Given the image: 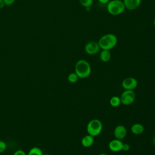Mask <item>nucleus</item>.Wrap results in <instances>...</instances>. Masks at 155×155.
Instances as JSON below:
<instances>
[{"label": "nucleus", "instance_id": "4468645a", "mask_svg": "<svg viewBox=\"0 0 155 155\" xmlns=\"http://www.w3.org/2000/svg\"><path fill=\"white\" fill-rule=\"evenodd\" d=\"M121 104L120 98L119 96H114L110 99V104L113 107H117Z\"/></svg>", "mask_w": 155, "mask_h": 155}, {"label": "nucleus", "instance_id": "412c9836", "mask_svg": "<svg viewBox=\"0 0 155 155\" xmlns=\"http://www.w3.org/2000/svg\"><path fill=\"white\" fill-rule=\"evenodd\" d=\"M130 146L128 143H125L123 144V147H122V150L124 151H127L130 150Z\"/></svg>", "mask_w": 155, "mask_h": 155}, {"label": "nucleus", "instance_id": "f257e3e1", "mask_svg": "<svg viewBox=\"0 0 155 155\" xmlns=\"http://www.w3.org/2000/svg\"><path fill=\"white\" fill-rule=\"evenodd\" d=\"M117 43V38L113 33H107L102 36L99 41L98 44L101 49L111 50L114 48Z\"/></svg>", "mask_w": 155, "mask_h": 155}, {"label": "nucleus", "instance_id": "393cba45", "mask_svg": "<svg viewBox=\"0 0 155 155\" xmlns=\"http://www.w3.org/2000/svg\"><path fill=\"white\" fill-rule=\"evenodd\" d=\"M99 155H108V154H106V153H101V154H99Z\"/></svg>", "mask_w": 155, "mask_h": 155}, {"label": "nucleus", "instance_id": "ddd939ff", "mask_svg": "<svg viewBox=\"0 0 155 155\" xmlns=\"http://www.w3.org/2000/svg\"><path fill=\"white\" fill-rule=\"evenodd\" d=\"M99 58L100 59L104 62H108L111 59V53L110 50H102L100 53Z\"/></svg>", "mask_w": 155, "mask_h": 155}, {"label": "nucleus", "instance_id": "aec40b11", "mask_svg": "<svg viewBox=\"0 0 155 155\" xmlns=\"http://www.w3.org/2000/svg\"><path fill=\"white\" fill-rule=\"evenodd\" d=\"M13 155H27V154H26L24 150H16L14 153Z\"/></svg>", "mask_w": 155, "mask_h": 155}, {"label": "nucleus", "instance_id": "39448f33", "mask_svg": "<svg viewBox=\"0 0 155 155\" xmlns=\"http://www.w3.org/2000/svg\"><path fill=\"white\" fill-rule=\"evenodd\" d=\"M121 103L124 105L132 104L136 99V93L133 90H125L120 95Z\"/></svg>", "mask_w": 155, "mask_h": 155}, {"label": "nucleus", "instance_id": "20e7f679", "mask_svg": "<svg viewBox=\"0 0 155 155\" xmlns=\"http://www.w3.org/2000/svg\"><path fill=\"white\" fill-rule=\"evenodd\" d=\"M102 124L98 119H93L89 121L87 125V131L88 134L96 137L99 135L102 130Z\"/></svg>", "mask_w": 155, "mask_h": 155}, {"label": "nucleus", "instance_id": "423d86ee", "mask_svg": "<svg viewBox=\"0 0 155 155\" xmlns=\"http://www.w3.org/2000/svg\"><path fill=\"white\" fill-rule=\"evenodd\" d=\"M101 48L99 47V45L98 44V42L91 41L88 42L84 47V50L88 54L90 55H94L97 54Z\"/></svg>", "mask_w": 155, "mask_h": 155}, {"label": "nucleus", "instance_id": "7ed1b4c3", "mask_svg": "<svg viewBox=\"0 0 155 155\" xmlns=\"http://www.w3.org/2000/svg\"><path fill=\"white\" fill-rule=\"evenodd\" d=\"M107 10L110 15L118 16L125 11V7L122 0H110L107 4Z\"/></svg>", "mask_w": 155, "mask_h": 155}, {"label": "nucleus", "instance_id": "b1692460", "mask_svg": "<svg viewBox=\"0 0 155 155\" xmlns=\"http://www.w3.org/2000/svg\"><path fill=\"white\" fill-rule=\"evenodd\" d=\"M153 143H154V145L155 146V135H154V136L153 137Z\"/></svg>", "mask_w": 155, "mask_h": 155}, {"label": "nucleus", "instance_id": "a878e982", "mask_svg": "<svg viewBox=\"0 0 155 155\" xmlns=\"http://www.w3.org/2000/svg\"><path fill=\"white\" fill-rule=\"evenodd\" d=\"M153 24H154V27H155V18H154V21H153Z\"/></svg>", "mask_w": 155, "mask_h": 155}, {"label": "nucleus", "instance_id": "a211bd4d", "mask_svg": "<svg viewBox=\"0 0 155 155\" xmlns=\"http://www.w3.org/2000/svg\"><path fill=\"white\" fill-rule=\"evenodd\" d=\"M7 149V144L3 140H0V153L4 152Z\"/></svg>", "mask_w": 155, "mask_h": 155}, {"label": "nucleus", "instance_id": "0eeeda50", "mask_svg": "<svg viewBox=\"0 0 155 155\" xmlns=\"http://www.w3.org/2000/svg\"><path fill=\"white\" fill-rule=\"evenodd\" d=\"M138 85L137 81L132 77H129L124 79L122 82V87L125 90H133L135 89Z\"/></svg>", "mask_w": 155, "mask_h": 155}, {"label": "nucleus", "instance_id": "f03ea898", "mask_svg": "<svg viewBox=\"0 0 155 155\" xmlns=\"http://www.w3.org/2000/svg\"><path fill=\"white\" fill-rule=\"evenodd\" d=\"M91 68L90 63L85 59L79 60L75 65V73L79 78L85 79L90 76Z\"/></svg>", "mask_w": 155, "mask_h": 155}, {"label": "nucleus", "instance_id": "f3484780", "mask_svg": "<svg viewBox=\"0 0 155 155\" xmlns=\"http://www.w3.org/2000/svg\"><path fill=\"white\" fill-rule=\"evenodd\" d=\"M67 79L70 83H76L78 81L79 77L74 72V73H71L70 74H69Z\"/></svg>", "mask_w": 155, "mask_h": 155}, {"label": "nucleus", "instance_id": "2eb2a0df", "mask_svg": "<svg viewBox=\"0 0 155 155\" xmlns=\"http://www.w3.org/2000/svg\"><path fill=\"white\" fill-rule=\"evenodd\" d=\"M27 155H43V153L41 148L34 147L29 150Z\"/></svg>", "mask_w": 155, "mask_h": 155}, {"label": "nucleus", "instance_id": "5701e85b", "mask_svg": "<svg viewBox=\"0 0 155 155\" xmlns=\"http://www.w3.org/2000/svg\"><path fill=\"white\" fill-rule=\"evenodd\" d=\"M4 6H5V4L3 0H0V8H3Z\"/></svg>", "mask_w": 155, "mask_h": 155}, {"label": "nucleus", "instance_id": "1a4fd4ad", "mask_svg": "<svg viewBox=\"0 0 155 155\" xmlns=\"http://www.w3.org/2000/svg\"><path fill=\"white\" fill-rule=\"evenodd\" d=\"M124 143L122 140H119L117 139H114L111 140L108 143V148L110 151L113 152H119L122 150Z\"/></svg>", "mask_w": 155, "mask_h": 155}, {"label": "nucleus", "instance_id": "f8f14e48", "mask_svg": "<svg viewBox=\"0 0 155 155\" xmlns=\"http://www.w3.org/2000/svg\"><path fill=\"white\" fill-rule=\"evenodd\" d=\"M144 131V127L142 124L139 123L134 124L131 127V131L136 135L141 134Z\"/></svg>", "mask_w": 155, "mask_h": 155}, {"label": "nucleus", "instance_id": "9b49d317", "mask_svg": "<svg viewBox=\"0 0 155 155\" xmlns=\"http://www.w3.org/2000/svg\"><path fill=\"white\" fill-rule=\"evenodd\" d=\"M94 141V138L93 136L88 134L84 136L81 139V144L84 147L88 148L91 147Z\"/></svg>", "mask_w": 155, "mask_h": 155}, {"label": "nucleus", "instance_id": "9d476101", "mask_svg": "<svg viewBox=\"0 0 155 155\" xmlns=\"http://www.w3.org/2000/svg\"><path fill=\"white\" fill-rule=\"evenodd\" d=\"M125 8L129 10H134L139 7L142 0H123Z\"/></svg>", "mask_w": 155, "mask_h": 155}, {"label": "nucleus", "instance_id": "6e6552de", "mask_svg": "<svg viewBox=\"0 0 155 155\" xmlns=\"http://www.w3.org/2000/svg\"><path fill=\"white\" fill-rule=\"evenodd\" d=\"M113 133L116 139L122 140L127 136V130L125 126L122 125H119L116 126L114 129Z\"/></svg>", "mask_w": 155, "mask_h": 155}, {"label": "nucleus", "instance_id": "dca6fc26", "mask_svg": "<svg viewBox=\"0 0 155 155\" xmlns=\"http://www.w3.org/2000/svg\"><path fill=\"white\" fill-rule=\"evenodd\" d=\"M93 1L94 0H79L80 4L85 8L91 7L93 4Z\"/></svg>", "mask_w": 155, "mask_h": 155}, {"label": "nucleus", "instance_id": "6ab92c4d", "mask_svg": "<svg viewBox=\"0 0 155 155\" xmlns=\"http://www.w3.org/2000/svg\"><path fill=\"white\" fill-rule=\"evenodd\" d=\"M15 1L16 0H3V1L4 2V4L6 6L12 5L15 2Z\"/></svg>", "mask_w": 155, "mask_h": 155}, {"label": "nucleus", "instance_id": "4be33fe9", "mask_svg": "<svg viewBox=\"0 0 155 155\" xmlns=\"http://www.w3.org/2000/svg\"><path fill=\"white\" fill-rule=\"evenodd\" d=\"M99 2L102 4H107L110 0H97Z\"/></svg>", "mask_w": 155, "mask_h": 155}]
</instances>
